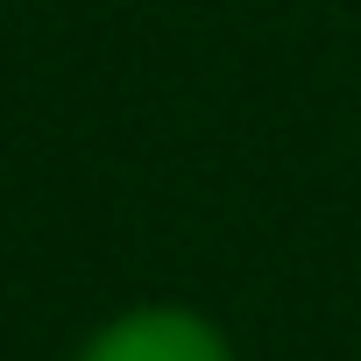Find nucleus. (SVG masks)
I'll list each match as a JSON object with an SVG mask.
<instances>
[{"instance_id":"obj_1","label":"nucleus","mask_w":361,"mask_h":361,"mask_svg":"<svg viewBox=\"0 0 361 361\" xmlns=\"http://www.w3.org/2000/svg\"><path fill=\"white\" fill-rule=\"evenodd\" d=\"M85 361H227V347L213 326H199L185 312H135L114 333H99Z\"/></svg>"}]
</instances>
